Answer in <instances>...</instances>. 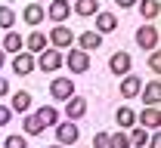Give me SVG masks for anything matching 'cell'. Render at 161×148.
Masks as SVG:
<instances>
[{"label":"cell","instance_id":"obj_34","mask_svg":"<svg viewBox=\"0 0 161 148\" xmlns=\"http://www.w3.org/2000/svg\"><path fill=\"white\" fill-rule=\"evenodd\" d=\"M115 3H118L121 9H130V6H136V3H140V0H115Z\"/></svg>","mask_w":161,"mask_h":148},{"label":"cell","instance_id":"obj_4","mask_svg":"<svg viewBox=\"0 0 161 148\" xmlns=\"http://www.w3.org/2000/svg\"><path fill=\"white\" fill-rule=\"evenodd\" d=\"M43 13H47V19L53 22V25H62V22L71 16V3L68 0H50Z\"/></svg>","mask_w":161,"mask_h":148},{"label":"cell","instance_id":"obj_11","mask_svg":"<svg viewBox=\"0 0 161 148\" xmlns=\"http://www.w3.org/2000/svg\"><path fill=\"white\" fill-rule=\"evenodd\" d=\"M22 19H25V25H28V28H37L40 22L47 19V13H43V3H28V6L22 9Z\"/></svg>","mask_w":161,"mask_h":148},{"label":"cell","instance_id":"obj_27","mask_svg":"<svg viewBox=\"0 0 161 148\" xmlns=\"http://www.w3.org/2000/svg\"><path fill=\"white\" fill-rule=\"evenodd\" d=\"M108 148H130V139H127V133H124V130L112 133V136H108Z\"/></svg>","mask_w":161,"mask_h":148},{"label":"cell","instance_id":"obj_26","mask_svg":"<svg viewBox=\"0 0 161 148\" xmlns=\"http://www.w3.org/2000/svg\"><path fill=\"white\" fill-rule=\"evenodd\" d=\"M127 139H130V142H133V145H146V139H149V130H142V127H130L127 130Z\"/></svg>","mask_w":161,"mask_h":148},{"label":"cell","instance_id":"obj_3","mask_svg":"<svg viewBox=\"0 0 161 148\" xmlns=\"http://www.w3.org/2000/svg\"><path fill=\"white\" fill-rule=\"evenodd\" d=\"M136 43H140L142 49H158V43H161V34H158V28L149 22V25H142V28H136Z\"/></svg>","mask_w":161,"mask_h":148},{"label":"cell","instance_id":"obj_36","mask_svg":"<svg viewBox=\"0 0 161 148\" xmlns=\"http://www.w3.org/2000/svg\"><path fill=\"white\" fill-rule=\"evenodd\" d=\"M50 148H65V145H50Z\"/></svg>","mask_w":161,"mask_h":148},{"label":"cell","instance_id":"obj_16","mask_svg":"<svg viewBox=\"0 0 161 148\" xmlns=\"http://www.w3.org/2000/svg\"><path fill=\"white\" fill-rule=\"evenodd\" d=\"M115 120H118V127L127 133L130 127H136V111H133L130 105H121L118 111H115Z\"/></svg>","mask_w":161,"mask_h":148},{"label":"cell","instance_id":"obj_31","mask_svg":"<svg viewBox=\"0 0 161 148\" xmlns=\"http://www.w3.org/2000/svg\"><path fill=\"white\" fill-rule=\"evenodd\" d=\"M93 148H108V133H96L93 136Z\"/></svg>","mask_w":161,"mask_h":148},{"label":"cell","instance_id":"obj_13","mask_svg":"<svg viewBox=\"0 0 161 148\" xmlns=\"http://www.w3.org/2000/svg\"><path fill=\"white\" fill-rule=\"evenodd\" d=\"M140 89H142V80L133 74V71L121 77V96H124V99H133V96H140Z\"/></svg>","mask_w":161,"mask_h":148},{"label":"cell","instance_id":"obj_19","mask_svg":"<svg viewBox=\"0 0 161 148\" xmlns=\"http://www.w3.org/2000/svg\"><path fill=\"white\" fill-rule=\"evenodd\" d=\"M22 46H25V37L16 34V31H6V37H3V46H0V49L16 56V53H22Z\"/></svg>","mask_w":161,"mask_h":148},{"label":"cell","instance_id":"obj_22","mask_svg":"<svg viewBox=\"0 0 161 148\" xmlns=\"http://www.w3.org/2000/svg\"><path fill=\"white\" fill-rule=\"evenodd\" d=\"M43 130L47 127L37 120V114H25V120H22V136H40Z\"/></svg>","mask_w":161,"mask_h":148},{"label":"cell","instance_id":"obj_2","mask_svg":"<svg viewBox=\"0 0 161 148\" xmlns=\"http://www.w3.org/2000/svg\"><path fill=\"white\" fill-rule=\"evenodd\" d=\"M53 130H56V142H59V145H75L80 139V127L71 124V120H59Z\"/></svg>","mask_w":161,"mask_h":148},{"label":"cell","instance_id":"obj_20","mask_svg":"<svg viewBox=\"0 0 161 148\" xmlns=\"http://www.w3.org/2000/svg\"><path fill=\"white\" fill-rule=\"evenodd\" d=\"M71 13H78L80 19H87V16H96V13H99V0H75Z\"/></svg>","mask_w":161,"mask_h":148},{"label":"cell","instance_id":"obj_7","mask_svg":"<svg viewBox=\"0 0 161 148\" xmlns=\"http://www.w3.org/2000/svg\"><path fill=\"white\" fill-rule=\"evenodd\" d=\"M65 65H68L71 74H84V71H90V53H84V49H71V53L65 56Z\"/></svg>","mask_w":161,"mask_h":148},{"label":"cell","instance_id":"obj_25","mask_svg":"<svg viewBox=\"0 0 161 148\" xmlns=\"http://www.w3.org/2000/svg\"><path fill=\"white\" fill-rule=\"evenodd\" d=\"M13 25H16V13H13V6L0 3V28H3V31H13Z\"/></svg>","mask_w":161,"mask_h":148},{"label":"cell","instance_id":"obj_28","mask_svg":"<svg viewBox=\"0 0 161 148\" xmlns=\"http://www.w3.org/2000/svg\"><path fill=\"white\" fill-rule=\"evenodd\" d=\"M3 148H28V136H22V133H16V136H6Z\"/></svg>","mask_w":161,"mask_h":148},{"label":"cell","instance_id":"obj_18","mask_svg":"<svg viewBox=\"0 0 161 148\" xmlns=\"http://www.w3.org/2000/svg\"><path fill=\"white\" fill-rule=\"evenodd\" d=\"M31 102H34V99H31V93H28V89H19V93H13L9 108H13V111H19V114H28V111H31Z\"/></svg>","mask_w":161,"mask_h":148},{"label":"cell","instance_id":"obj_12","mask_svg":"<svg viewBox=\"0 0 161 148\" xmlns=\"http://www.w3.org/2000/svg\"><path fill=\"white\" fill-rule=\"evenodd\" d=\"M93 19H96V34H112V31L118 28V16H115V13H108V9H105V13L99 9Z\"/></svg>","mask_w":161,"mask_h":148},{"label":"cell","instance_id":"obj_32","mask_svg":"<svg viewBox=\"0 0 161 148\" xmlns=\"http://www.w3.org/2000/svg\"><path fill=\"white\" fill-rule=\"evenodd\" d=\"M146 145H149V148H161V136H158V130H155V136H149V139H146Z\"/></svg>","mask_w":161,"mask_h":148},{"label":"cell","instance_id":"obj_37","mask_svg":"<svg viewBox=\"0 0 161 148\" xmlns=\"http://www.w3.org/2000/svg\"><path fill=\"white\" fill-rule=\"evenodd\" d=\"M37 3H50V0H37Z\"/></svg>","mask_w":161,"mask_h":148},{"label":"cell","instance_id":"obj_23","mask_svg":"<svg viewBox=\"0 0 161 148\" xmlns=\"http://www.w3.org/2000/svg\"><path fill=\"white\" fill-rule=\"evenodd\" d=\"M25 46H28V53H31V56H34V53H43V49H47V34L31 31V34H28V40H25Z\"/></svg>","mask_w":161,"mask_h":148},{"label":"cell","instance_id":"obj_24","mask_svg":"<svg viewBox=\"0 0 161 148\" xmlns=\"http://www.w3.org/2000/svg\"><path fill=\"white\" fill-rule=\"evenodd\" d=\"M140 13H142V19H146V22L158 19V13H161V0H140Z\"/></svg>","mask_w":161,"mask_h":148},{"label":"cell","instance_id":"obj_35","mask_svg":"<svg viewBox=\"0 0 161 148\" xmlns=\"http://www.w3.org/2000/svg\"><path fill=\"white\" fill-rule=\"evenodd\" d=\"M3 65H6V53L0 49V68H3Z\"/></svg>","mask_w":161,"mask_h":148},{"label":"cell","instance_id":"obj_15","mask_svg":"<svg viewBox=\"0 0 161 148\" xmlns=\"http://www.w3.org/2000/svg\"><path fill=\"white\" fill-rule=\"evenodd\" d=\"M65 114H68V120H71V124H78L80 117L87 114V102H84L80 96H71V99H68V105H65Z\"/></svg>","mask_w":161,"mask_h":148},{"label":"cell","instance_id":"obj_33","mask_svg":"<svg viewBox=\"0 0 161 148\" xmlns=\"http://www.w3.org/2000/svg\"><path fill=\"white\" fill-rule=\"evenodd\" d=\"M9 93V77H0V99Z\"/></svg>","mask_w":161,"mask_h":148},{"label":"cell","instance_id":"obj_14","mask_svg":"<svg viewBox=\"0 0 161 148\" xmlns=\"http://www.w3.org/2000/svg\"><path fill=\"white\" fill-rule=\"evenodd\" d=\"M75 40L80 43L78 49L93 53V49H99V46H102V34H96V31H80V37H75Z\"/></svg>","mask_w":161,"mask_h":148},{"label":"cell","instance_id":"obj_21","mask_svg":"<svg viewBox=\"0 0 161 148\" xmlns=\"http://www.w3.org/2000/svg\"><path fill=\"white\" fill-rule=\"evenodd\" d=\"M34 114H37V120L43 124V127H56V124H59V111H56L53 105H40Z\"/></svg>","mask_w":161,"mask_h":148},{"label":"cell","instance_id":"obj_6","mask_svg":"<svg viewBox=\"0 0 161 148\" xmlns=\"http://www.w3.org/2000/svg\"><path fill=\"white\" fill-rule=\"evenodd\" d=\"M62 62H65V59H62L59 49H43L40 59H37V68H40V71H47V74H56V71L62 68Z\"/></svg>","mask_w":161,"mask_h":148},{"label":"cell","instance_id":"obj_9","mask_svg":"<svg viewBox=\"0 0 161 148\" xmlns=\"http://www.w3.org/2000/svg\"><path fill=\"white\" fill-rule=\"evenodd\" d=\"M140 99H142L149 108H158V99H161V80H158V77H155V80H149V84H142Z\"/></svg>","mask_w":161,"mask_h":148},{"label":"cell","instance_id":"obj_17","mask_svg":"<svg viewBox=\"0 0 161 148\" xmlns=\"http://www.w3.org/2000/svg\"><path fill=\"white\" fill-rule=\"evenodd\" d=\"M136 120L142 124V130H158V124H161V111L158 108H142V114H136Z\"/></svg>","mask_w":161,"mask_h":148},{"label":"cell","instance_id":"obj_30","mask_svg":"<svg viewBox=\"0 0 161 148\" xmlns=\"http://www.w3.org/2000/svg\"><path fill=\"white\" fill-rule=\"evenodd\" d=\"M9 120H13V108L0 105V127H9Z\"/></svg>","mask_w":161,"mask_h":148},{"label":"cell","instance_id":"obj_1","mask_svg":"<svg viewBox=\"0 0 161 148\" xmlns=\"http://www.w3.org/2000/svg\"><path fill=\"white\" fill-rule=\"evenodd\" d=\"M50 96H53V102H68L75 96V80L71 77H53L50 80Z\"/></svg>","mask_w":161,"mask_h":148},{"label":"cell","instance_id":"obj_8","mask_svg":"<svg viewBox=\"0 0 161 148\" xmlns=\"http://www.w3.org/2000/svg\"><path fill=\"white\" fill-rule=\"evenodd\" d=\"M130 68H133L130 53H112V56H108V71H112V74L124 77V74H130Z\"/></svg>","mask_w":161,"mask_h":148},{"label":"cell","instance_id":"obj_29","mask_svg":"<svg viewBox=\"0 0 161 148\" xmlns=\"http://www.w3.org/2000/svg\"><path fill=\"white\" fill-rule=\"evenodd\" d=\"M149 68L155 71V77L161 74V56H158V49H152V53H149Z\"/></svg>","mask_w":161,"mask_h":148},{"label":"cell","instance_id":"obj_10","mask_svg":"<svg viewBox=\"0 0 161 148\" xmlns=\"http://www.w3.org/2000/svg\"><path fill=\"white\" fill-rule=\"evenodd\" d=\"M34 68H37V62H34V56H31V53H16V56H13V71H16L19 77L31 74Z\"/></svg>","mask_w":161,"mask_h":148},{"label":"cell","instance_id":"obj_5","mask_svg":"<svg viewBox=\"0 0 161 148\" xmlns=\"http://www.w3.org/2000/svg\"><path fill=\"white\" fill-rule=\"evenodd\" d=\"M47 43H53V49H68V46L75 43V31H71V28H65V25H56V28L50 31Z\"/></svg>","mask_w":161,"mask_h":148}]
</instances>
